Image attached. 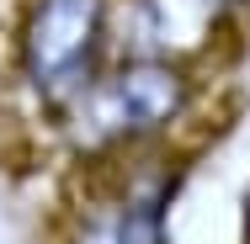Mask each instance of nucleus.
<instances>
[{"mask_svg":"<svg viewBox=\"0 0 250 244\" xmlns=\"http://www.w3.org/2000/svg\"><path fill=\"white\" fill-rule=\"evenodd\" d=\"M240 244H250V181L240 191Z\"/></svg>","mask_w":250,"mask_h":244,"instance_id":"nucleus-4","label":"nucleus"},{"mask_svg":"<svg viewBox=\"0 0 250 244\" xmlns=\"http://www.w3.org/2000/svg\"><path fill=\"white\" fill-rule=\"evenodd\" d=\"M112 64V0H21L11 27V80L59 122Z\"/></svg>","mask_w":250,"mask_h":244,"instance_id":"nucleus-2","label":"nucleus"},{"mask_svg":"<svg viewBox=\"0 0 250 244\" xmlns=\"http://www.w3.org/2000/svg\"><path fill=\"white\" fill-rule=\"evenodd\" d=\"M59 244H123V239H117L112 196H106V191L85 196V207H75V218H69V228H64V239H59Z\"/></svg>","mask_w":250,"mask_h":244,"instance_id":"nucleus-3","label":"nucleus"},{"mask_svg":"<svg viewBox=\"0 0 250 244\" xmlns=\"http://www.w3.org/2000/svg\"><path fill=\"white\" fill-rule=\"evenodd\" d=\"M202 101V69L187 53H117L96 85L59 117L64 144L85 165H123L133 154L170 149Z\"/></svg>","mask_w":250,"mask_h":244,"instance_id":"nucleus-1","label":"nucleus"}]
</instances>
